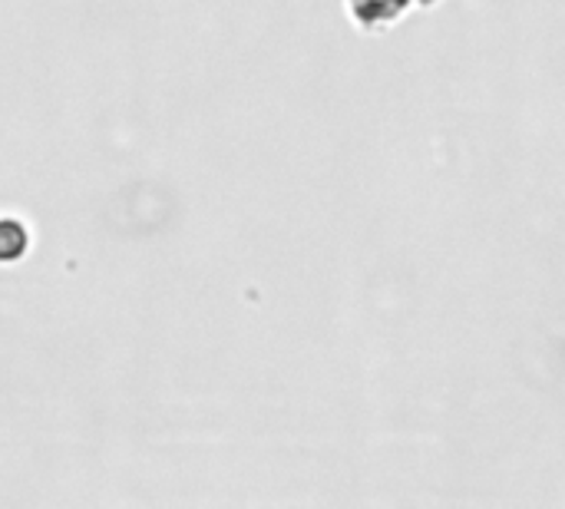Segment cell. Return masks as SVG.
Returning a JSON list of instances; mask_svg holds the SVG:
<instances>
[{
	"label": "cell",
	"mask_w": 565,
	"mask_h": 509,
	"mask_svg": "<svg viewBox=\"0 0 565 509\" xmlns=\"http://www.w3.org/2000/svg\"><path fill=\"white\" fill-rule=\"evenodd\" d=\"M26 252V229L17 219H0V262H17Z\"/></svg>",
	"instance_id": "1"
}]
</instances>
